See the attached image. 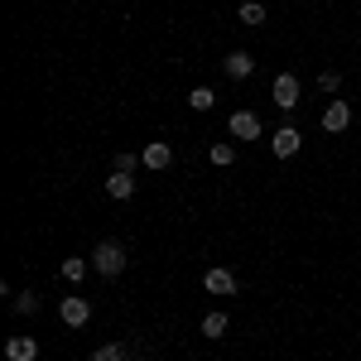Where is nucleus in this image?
Masks as SVG:
<instances>
[{
  "mask_svg": "<svg viewBox=\"0 0 361 361\" xmlns=\"http://www.w3.org/2000/svg\"><path fill=\"white\" fill-rule=\"evenodd\" d=\"M318 87H323V92H337V87H342V73H337V68L318 73Z\"/></svg>",
  "mask_w": 361,
  "mask_h": 361,
  "instance_id": "obj_19",
  "label": "nucleus"
},
{
  "mask_svg": "<svg viewBox=\"0 0 361 361\" xmlns=\"http://www.w3.org/2000/svg\"><path fill=\"white\" fill-rule=\"evenodd\" d=\"M299 145H304V135H299L294 126H279L275 135H270V149H275V159H294V154H299Z\"/></svg>",
  "mask_w": 361,
  "mask_h": 361,
  "instance_id": "obj_4",
  "label": "nucleus"
},
{
  "mask_svg": "<svg viewBox=\"0 0 361 361\" xmlns=\"http://www.w3.org/2000/svg\"><path fill=\"white\" fill-rule=\"evenodd\" d=\"M58 318H63L68 328H87V323H92V304L78 299V294H68V299L58 304Z\"/></svg>",
  "mask_w": 361,
  "mask_h": 361,
  "instance_id": "obj_2",
  "label": "nucleus"
},
{
  "mask_svg": "<svg viewBox=\"0 0 361 361\" xmlns=\"http://www.w3.org/2000/svg\"><path fill=\"white\" fill-rule=\"evenodd\" d=\"M270 92H275V106H279V111H294V106H299V78H294V73H279Z\"/></svg>",
  "mask_w": 361,
  "mask_h": 361,
  "instance_id": "obj_3",
  "label": "nucleus"
},
{
  "mask_svg": "<svg viewBox=\"0 0 361 361\" xmlns=\"http://www.w3.org/2000/svg\"><path fill=\"white\" fill-rule=\"evenodd\" d=\"M231 135L236 140H260V116L255 111H236L231 116Z\"/></svg>",
  "mask_w": 361,
  "mask_h": 361,
  "instance_id": "obj_8",
  "label": "nucleus"
},
{
  "mask_svg": "<svg viewBox=\"0 0 361 361\" xmlns=\"http://www.w3.org/2000/svg\"><path fill=\"white\" fill-rule=\"evenodd\" d=\"M140 164H145L140 154H116V169H121V173H135Z\"/></svg>",
  "mask_w": 361,
  "mask_h": 361,
  "instance_id": "obj_20",
  "label": "nucleus"
},
{
  "mask_svg": "<svg viewBox=\"0 0 361 361\" xmlns=\"http://www.w3.org/2000/svg\"><path fill=\"white\" fill-rule=\"evenodd\" d=\"M188 106H193V111H212V106H217L212 87H193V92H188Z\"/></svg>",
  "mask_w": 361,
  "mask_h": 361,
  "instance_id": "obj_12",
  "label": "nucleus"
},
{
  "mask_svg": "<svg viewBox=\"0 0 361 361\" xmlns=\"http://www.w3.org/2000/svg\"><path fill=\"white\" fill-rule=\"evenodd\" d=\"M202 337H226V313H207L202 318Z\"/></svg>",
  "mask_w": 361,
  "mask_h": 361,
  "instance_id": "obj_16",
  "label": "nucleus"
},
{
  "mask_svg": "<svg viewBox=\"0 0 361 361\" xmlns=\"http://www.w3.org/2000/svg\"><path fill=\"white\" fill-rule=\"evenodd\" d=\"M130 193H135V173H121V169H111V178H106V197L126 202Z\"/></svg>",
  "mask_w": 361,
  "mask_h": 361,
  "instance_id": "obj_10",
  "label": "nucleus"
},
{
  "mask_svg": "<svg viewBox=\"0 0 361 361\" xmlns=\"http://www.w3.org/2000/svg\"><path fill=\"white\" fill-rule=\"evenodd\" d=\"M140 159H145V169L164 173V169L173 164V149H169V145H145V149H140Z\"/></svg>",
  "mask_w": 361,
  "mask_h": 361,
  "instance_id": "obj_9",
  "label": "nucleus"
},
{
  "mask_svg": "<svg viewBox=\"0 0 361 361\" xmlns=\"http://www.w3.org/2000/svg\"><path fill=\"white\" fill-rule=\"evenodd\" d=\"M222 73L231 78V82H246L250 73H255V58H250L246 49H236V54H226V58H222Z\"/></svg>",
  "mask_w": 361,
  "mask_h": 361,
  "instance_id": "obj_5",
  "label": "nucleus"
},
{
  "mask_svg": "<svg viewBox=\"0 0 361 361\" xmlns=\"http://www.w3.org/2000/svg\"><path fill=\"white\" fill-rule=\"evenodd\" d=\"M87 265H92V260H82V255H68V260H63V279H68V284H78V279L87 275Z\"/></svg>",
  "mask_w": 361,
  "mask_h": 361,
  "instance_id": "obj_13",
  "label": "nucleus"
},
{
  "mask_svg": "<svg viewBox=\"0 0 361 361\" xmlns=\"http://www.w3.org/2000/svg\"><path fill=\"white\" fill-rule=\"evenodd\" d=\"M241 25H265V5H260V0H246V5H241Z\"/></svg>",
  "mask_w": 361,
  "mask_h": 361,
  "instance_id": "obj_15",
  "label": "nucleus"
},
{
  "mask_svg": "<svg viewBox=\"0 0 361 361\" xmlns=\"http://www.w3.org/2000/svg\"><path fill=\"white\" fill-rule=\"evenodd\" d=\"M202 284H207V294H217V299H231V294H236V275H231L226 265L207 270V275H202Z\"/></svg>",
  "mask_w": 361,
  "mask_h": 361,
  "instance_id": "obj_6",
  "label": "nucleus"
},
{
  "mask_svg": "<svg viewBox=\"0 0 361 361\" xmlns=\"http://www.w3.org/2000/svg\"><path fill=\"white\" fill-rule=\"evenodd\" d=\"M10 308H15V313H39V294L25 289V294H15V299H10Z\"/></svg>",
  "mask_w": 361,
  "mask_h": 361,
  "instance_id": "obj_17",
  "label": "nucleus"
},
{
  "mask_svg": "<svg viewBox=\"0 0 361 361\" xmlns=\"http://www.w3.org/2000/svg\"><path fill=\"white\" fill-rule=\"evenodd\" d=\"M347 126H352V106H347V102H333V106L323 111V130L337 135V130H347Z\"/></svg>",
  "mask_w": 361,
  "mask_h": 361,
  "instance_id": "obj_7",
  "label": "nucleus"
},
{
  "mask_svg": "<svg viewBox=\"0 0 361 361\" xmlns=\"http://www.w3.org/2000/svg\"><path fill=\"white\" fill-rule=\"evenodd\" d=\"M87 260H92V270H97V275L116 279L121 270H126V246H121V241H97V250H92Z\"/></svg>",
  "mask_w": 361,
  "mask_h": 361,
  "instance_id": "obj_1",
  "label": "nucleus"
},
{
  "mask_svg": "<svg viewBox=\"0 0 361 361\" xmlns=\"http://www.w3.org/2000/svg\"><path fill=\"white\" fill-rule=\"evenodd\" d=\"M126 352H130L126 342H106V347H97V352H92V361H126Z\"/></svg>",
  "mask_w": 361,
  "mask_h": 361,
  "instance_id": "obj_14",
  "label": "nucleus"
},
{
  "mask_svg": "<svg viewBox=\"0 0 361 361\" xmlns=\"http://www.w3.org/2000/svg\"><path fill=\"white\" fill-rule=\"evenodd\" d=\"M207 159H212L217 169H226V164H236V149H231V145H212V149H207Z\"/></svg>",
  "mask_w": 361,
  "mask_h": 361,
  "instance_id": "obj_18",
  "label": "nucleus"
},
{
  "mask_svg": "<svg viewBox=\"0 0 361 361\" xmlns=\"http://www.w3.org/2000/svg\"><path fill=\"white\" fill-rule=\"evenodd\" d=\"M5 357L10 361H34L39 357V342H34V337H10V342H5Z\"/></svg>",
  "mask_w": 361,
  "mask_h": 361,
  "instance_id": "obj_11",
  "label": "nucleus"
}]
</instances>
